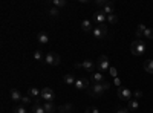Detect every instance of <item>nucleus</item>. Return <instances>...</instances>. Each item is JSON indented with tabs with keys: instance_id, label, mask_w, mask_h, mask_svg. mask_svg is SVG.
<instances>
[{
	"instance_id": "nucleus-1",
	"label": "nucleus",
	"mask_w": 153,
	"mask_h": 113,
	"mask_svg": "<svg viewBox=\"0 0 153 113\" xmlns=\"http://www.w3.org/2000/svg\"><path fill=\"white\" fill-rule=\"evenodd\" d=\"M109 87H110L109 81L95 83L94 86H91V87H89V93H91V95H94V96H101V95H103L106 90H109Z\"/></svg>"
},
{
	"instance_id": "nucleus-2",
	"label": "nucleus",
	"mask_w": 153,
	"mask_h": 113,
	"mask_svg": "<svg viewBox=\"0 0 153 113\" xmlns=\"http://www.w3.org/2000/svg\"><path fill=\"white\" fill-rule=\"evenodd\" d=\"M130 51H132V54L133 55H143L144 52H146V44L141 41V40H133L132 41V44H130Z\"/></svg>"
},
{
	"instance_id": "nucleus-3",
	"label": "nucleus",
	"mask_w": 153,
	"mask_h": 113,
	"mask_svg": "<svg viewBox=\"0 0 153 113\" xmlns=\"http://www.w3.org/2000/svg\"><path fill=\"white\" fill-rule=\"evenodd\" d=\"M97 67L100 72H107L110 69V64H109V58L106 55H101L98 58V63H97Z\"/></svg>"
},
{
	"instance_id": "nucleus-4",
	"label": "nucleus",
	"mask_w": 153,
	"mask_h": 113,
	"mask_svg": "<svg viewBox=\"0 0 153 113\" xmlns=\"http://www.w3.org/2000/svg\"><path fill=\"white\" fill-rule=\"evenodd\" d=\"M45 61H46V64H51V66H58L60 63H61L60 57H58L57 54H54V52L46 54V55H45Z\"/></svg>"
},
{
	"instance_id": "nucleus-5",
	"label": "nucleus",
	"mask_w": 153,
	"mask_h": 113,
	"mask_svg": "<svg viewBox=\"0 0 153 113\" xmlns=\"http://www.w3.org/2000/svg\"><path fill=\"white\" fill-rule=\"evenodd\" d=\"M92 32H94L95 38H106L107 37V28L104 26V24H98V26H95Z\"/></svg>"
},
{
	"instance_id": "nucleus-6",
	"label": "nucleus",
	"mask_w": 153,
	"mask_h": 113,
	"mask_svg": "<svg viewBox=\"0 0 153 113\" xmlns=\"http://www.w3.org/2000/svg\"><path fill=\"white\" fill-rule=\"evenodd\" d=\"M42 99L52 103L54 99H55V93H54V90H52V89H49V87H43V89H42Z\"/></svg>"
},
{
	"instance_id": "nucleus-7",
	"label": "nucleus",
	"mask_w": 153,
	"mask_h": 113,
	"mask_svg": "<svg viewBox=\"0 0 153 113\" xmlns=\"http://www.w3.org/2000/svg\"><path fill=\"white\" fill-rule=\"evenodd\" d=\"M118 96L123 101H130L132 99V92L127 87H118Z\"/></svg>"
},
{
	"instance_id": "nucleus-8",
	"label": "nucleus",
	"mask_w": 153,
	"mask_h": 113,
	"mask_svg": "<svg viewBox=\"0 0 153 113\" xmlns=\"http://www.w3.org/2000/svg\"><path fill=\"white\" fill-rule=\"evenodd\" d=\"M81 67H83V69H86L91 75H92L94 72H97V70H95V69H97V66H95V63H94L92 60H84V61L81 63Z\"/></svg>"
},
{
	"instance_id": "nucleus-9",
	"label": "nucleus",
	"mask_w": 153,
	"mask_h": 113,
	"mask_svg": "<svg viewBox=\"0 0 153 113\" xmlns=\"http://www.w3.org/2000/svg\"><path fill=\"white\" fill-rule=\"evenodd\" d=\"M78 90H86V89H89V80L87 78H78L75 81V84H74Z\"/></svg>"
},
{
	"instance_id": "nucleus-10",
	"label": "nucleus",
	"mask_w": 153,
	"mask_h": 113,
	"mask_svg": "<svg viewBox=\"0 0 153 113\" xmlns=\"http://www.w3.org/2000/svg\"><path fill=\"white\" fill-rule=\"evenodd\" d=\"M106 20H107V16L104 14L103 11H97L95 14H94V21L98 23V24H103Z\"/></svg>"
},
{
	"instance_id": "nucleus-11",
	"label": "nucleus",
	"mask_w": 153,
	"mask_h": 113,
	"mask_svg": "<svg viewBox=\"0 0 153 113\" xmlns=\"http://www.w3.org/2000/svg\"><path fill=\"white\" fill-rule=\"evenodd\" d=\"M28 95L31 98H35V101H38V99L42 98V90L37 89V87H31V89L28 90Z\"/></svg>"
},
{
	"instance_id": "nucleus-12",
	"label": "nucleus",
	"mask_w": 153,
	"mask_h": 113,
	"mask_svg": "<svg viewBox=\"0 0 153 113\" xmlns=\"http://www.w3.org/2000/svg\"><path fill=\"white\" fill-rule=\"evenodd\" d=\"M91 80L94 81V84H95V83H103V81H106V80H104V75L101 73V72H94V73L91 75Z\"/></svg>"
},
{
	"instance_id": "nucleus-13",
	"label": "nucleus",
	"mask_w": 153,
	"mask_h": 113,
	"mask_svg": "<svg viewBox=\"0 0 153 113\" xmlns=\"http://www.w3.org/2000/svg\"><path fill=\"white\" fill-rule=\"evenodd\" d=\"M43 107H45V112H46V113H54V112L58 109L54 103H49V101H45Z\"/></svg>"
},
{
	"instance_id": "nucleus-14",
	"label": "nucleus",
	"mask_w": 153,
	"mask_h": 113,
	"mask_svg": "<svg viewBox=\"0 0 153 113\" xmlns=\"http://www.w3.org/2000/svg\"><path fill=\"white\" fill-rule=\"evenodd\" d=\"M37 40H38V43H40V44H46V43L49 41V37H48L46 32H38Z\"/></svg>"
},
{
	"instance_id": "nucleus-15",
	"label": "nucleus",
	"mask_w": 153,
	"mask_h": 113,
	"mask_svg": "<svg viewBox=\"0 0 153 113\" xmlns=\"http://www.w3.org/2000/svg\"><path fill=\"white\" fill-rule=\"evenodd\" d=\"M32 113H46V112H45V107H43L40 103L35 101L34 106H32Z\"/></svg>"
},
{
	"instance_id": "nucleus-16",
	"label": "nucleus",
	"mask_w": 153,
	"mask_h": 113,
	"mask_svg": "<svg viewBox=\"0 0 153 113\" xmlns=\"http://www.w3.org/2000/svg\"><path fill=\"white\" fill-rule=\"evenodd\" d=\"M22 93L17 90V89H12L11 90V99H12V101H22Z\"/></svg>"
},
{
	"instance_id": "nucleus-17",
	"label": "nucleus",
	"mask_w": 153,
	"mask_h": 113,
	"mask_svg": "<svg viewBox=\"0 0 153 113\" xmlns=\"http://www.w3.org/2000/svg\"><path fill=\"white\" fill-rule=\"evenodd\" d=\"M81 29H83L84 32L92 31V21H91V20H83V23H81Z\"/></svg>"
},
{
	"instance_id": "nucleus-18",
	"label": "nucleus",
	"mask_w": 153,
	"mask_h": 113,
	"mask_svg": "<svg viewBox=\"0 0 153 113\" xmlns=\"http://www.w3.org/2000/svg\"><path fill=\"white\" fill-rule=\"evenodd\" d=\"M103 12H104L106 16L113 14V2H107V3H106V6H104V9H103Z\"/></svg>"
},
{
	"instance_id": "nucleus-19",
	"label": "nucleus",
	"mask_w": 153,
	"mask_h": 113,
	"mask_svg": "<svg viewBox=\"0 0 153 113\" xmlns=\"http://www.w3.org/2000/svg\"><path fill=\"white\" fill-rule=\"evenodd\" d=\"M72 109H74L72 104H66V106H60L57 110H58V113H71Z\"/></svg>"
},
{
	"instance_id": "nucleus-20",
	"label": "nucleus",
	"mask_w": 153,
	"mask_h": 113,
	"mask_svg": "<svg viewBox=\"0 0 153 113\" xmlns=\"http://www.w3.org/2000/svg\"><path fill=\"white\" fill-rule=\"evenodd\" d=\"M144 70L147 73H153V60H147L144 63Z\"/></svg>"
},
{
	"instance_id": "nucleus-21",
	"label": "nucleus",
	"mask_w": 153,
	"mask_h": 113,
	"mask_svg": "<svg viewBox=\"0 0 153 113\" xmlns=\"http://www.w3.org/2000/svg\"><path fill=\"white\" fill-rule=\"evenodd\" d=\"M63 80H65V83L66 84H69V86H74L75 84V78H74V75L72 73H68V75H65V78H63Z\"/></svg>"
},
{
	"instance_id": "nucleus-22",
	"label": "nucleus",
	"mask_w": 153,
	"mask_h": 113,
	"mask_svg": "<svg viewBox=\"0 0 153 113\" xmlns=\"http://www.w3.org/2000/svg\"><path fill=\"white\" fill-rule=\"evenodd\" d=\"M138 107H139L138 99H130V101H129V106H127V109H129V110H138Z\"/></svg>"
},
{
	"instance_id": "nucleus-23",
	"label": "nucleus",
	"mask_w": 153,
	"mask_h": 113,
	"mask_svg": "<svg viewBox=\"0 0 153 113\" xmlns=\"http://www.w3.org/2000/svg\"><path fill=\"white\" fill-rule=\"evenodd\" d=\"M147 28L144 26V24H138V28H136V37H144V31Z\"/></svg>"
},
{
	"instance_id": "nucleus-24",
	"label": "nucleus",
	"mask_w": 153,
	"mask_h": 113,
	"mask_svg": "<svg viewBox=\"0 0 153 113\" xmlns=\"http://www.w3.org/2000/svg\"><path fill=\"white\" fill-rule=\"evenodd\" d=\"M52 6H55V8H63V6H66V0H54V2H52Z\"/></svg>"
},
{
	"instance_id": "nucleus-25",
	"label": "nucleus",
	"mask_w": 153,
	"mask_h": 113,
	"mask_svg": "<svg viewBox=\"0 0 153 113\" xmlns=\"http://www.w3.org/2000/svg\"><path fill=\"white\" fill-rule=\"evenodd\" d=\"M49 16L51 17H58L60 16V11H58V8H55V6H52L49 9Z\"/></svg>"
},
{
	"instance_id": "nucleus-26",
	"label": "nucleus",
	"mask_w": 153,
	"mask_h": 113,
	"mask_svg": "<svg viewBox=\"0 0 153 113\" xmlns=\"http://www.w3.org/2000/svg\"><path fill=\"white\" fill-rule=\"evenodd\" d=\"M32 103V98L29 96V95H25L23 98H22V104L23 106H28V104H31Z\"/></svg>"
},
{
	"instance_id": "nucleus-27",
	"label": "nucleus",
	"mask_w": 153,
	"mask_h": 113,
	"mask_svg": "<svg viewBox=\"0 0 153 113\" xmlns=\"http://www.w3.org/2000/svg\"><path fill=\"white\" fill-rule=\"evenodd\" d=\"M144 37H146V38H153V29H150V28H147L146 31H144Z\"/></svg>"
},
{
	"instance_id": "nucleus-28",
	"label": "nucleus",
	"mask_w": 153,
	"mask_h": 113,
	"mask_svg": "<svg viewBox=\"0 0 153 113\" xmlns=\"http://www.w3.org/2000/svg\"><path fill=\"white\" fill-rule=\"evenodd\" d=\"M107 21L113 24V23H117V21H118V17L115 16V14H110V16H107Z\"/></svg>"
},
{
	"instance_id": "nucleus-29",
	"label": "nucleus",
	"mask_w": 153,
	"mask_h": 113,
	"mask_svg": "<svg viewBox=\"0 0 153 113\" xmlns=\"http://www.w3.org/2000/svg\"><path fill=\"white\" fill-rule=\"evenodd\" d=\"M34 58H35L37 61H40V60H43V54H42V51H38V49H37V51L34 52Z\"/></svg>"
},
{
	"instance_id": "nucleus-30",
	"label": "nucleus",
	"mask_w": 153,
	"mask_h": 113,
	"mask_svg": "<svg viewBox=\"0 0 153 113\" xmlns=\"http://www.w3.org/2000/svg\"><path fill=\"white\" fill-rule=\"evenodd\" d=\"M14 113H28V112H26V109H25V106H17L14 109Z\"/></svg>"
},
{
	"instance_id": "nucleus-31",
	"label": "nucleus",
	"mask_w": 153,
	"mask_h": 113,
	"mask_svg": "<svg viewBox=\"0 0 153 113\" xmlns=\"http://www.w3.org/2000/svg\"><path fill=\"white\" fill-rule=\"evenodd\" d=\"M86 113H100V110H98L97 107L91 106V107H87V109H86Z\"/></svg>"
},
{
	"instance_id": "nucleus-32",
	"label": "nucleus",
	"mask_w": 153,
	"mask_h": 113,
	"mask_svg": "<svg viewBox=\"0 0 153 113\" xmlns=\"http://www.w3.org/2000/svg\"><path fill=\"white\" fill-rule=\"evenodd\" d=\"M109 72H110V75H112L113 78H117V77H118V72H117V69H115V67H110Z\"/></svg>"
},
{
	"instance_id": "nucleus-33",
	"label": "nucleus",
	"mask_w": 153,
	"mask_h": 113,
	"mask_svg": "<svg viewBox=\"0 0 153 113\" xmlns=\"http://www.w3.org/2000/svg\"><path fill=\"white\" fill-rule=\"evenodd\" d=\"M117 113H129V109H126V107H121L117 110Z\"/></svg>"
},
{
	"instance_id": "nucleus-34",
	"label": "nucleus",
	"mask_w": 153,
	"mask_h": 113,
	"mask_svg": "<svg viewBox=\"0 0 153 113\" xmlns=\"http://www.w3.org/2000/svg\"><path fill=\"white\" fill-rule=\"evenodd\" d=\"M106 3H107L106 0H97V5L98 6H106Z\"/></svg>"
},
{
	"instance_id": "nucleus-35",
	"label": "nucleus",
	"mask_w": 153,
	"mask_h": 113,
	"mask_svg": "<svg viewBox=\"0 0 153 113\" xmlns=\"http://www.w3.org/2000/svg\"><path fill=\"white\" fill-rule=\"evenodd\" d=\"M133 95H135V98H141V96H143V92H141V90H136Z\"/></svg>"
},
{
	"instance_id": "nucleus-36",
	"label": "nucleus",
	"mask_w": 153,
	"mask_h": 113,
	"mask_svg": "<svg viewBox=\"0 0 153 113\" xmlns=\"http://www.w3.org/2000/svg\"><path fill=\"white\" fill-rule=\"evenodd\" d=\"M115 84H117L118 87H121V80H120L118 77H117V78H115Z\"/></svg>"
},
{
	"instance_id": "nucleus-37",
	"label": "nucleus",
	"mask_w": 153,
	"mask_h": 113,
	"mask_svg": "<svg viewBox=\"0 0 153 113\" xmlns=\"http://www.w3.org/2000/svg\"><path fill=\"white\" fill-rule=\"evenodd\" d=\"M31 113H32V112H31Z\"/></svg>"
}]
</instances>
